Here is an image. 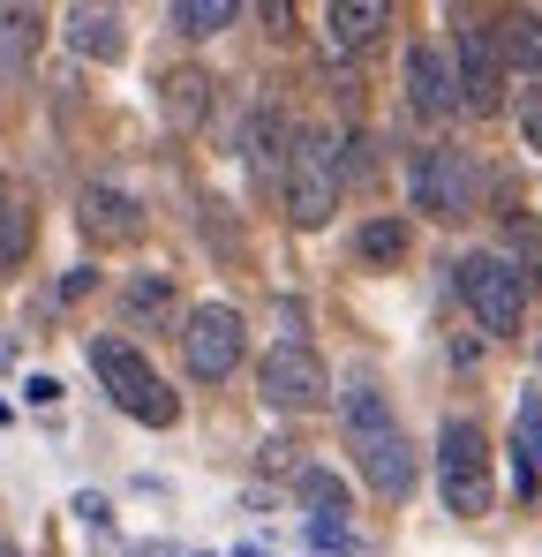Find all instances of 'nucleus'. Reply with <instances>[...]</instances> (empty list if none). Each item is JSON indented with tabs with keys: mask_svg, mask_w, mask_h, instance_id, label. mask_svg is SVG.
I'll use <instances>...</instances> for the list:
<instances>
[{
	"mask_svg": "<svg viewBox=\"0 0 542 557\" xmlns=\"http://www.w3.org/2000/svg\"><path fill=\"white\" fill-rule=\"evenodd\" d=\"M347 453H355L361 482L377 490V497H415V474H422V460H415V437L399 430V414H392V399H384V384L369 370L347 376Z\"/></svg>",
	"mask_w": 542,
	"mask_h": 557,
	"instance_id": "obj_1",
	"label": "nucleus"
},
{
	"mask_svg": "<svg viewBox=\"0 0 542 557\" xmlns=\"http://www.w3.org/2000/svg\"><path fill=\"white\" fill-rule=\"evenodd\" d=\"M76 226H84V242H98V249H128V242L144 234V203H136L128 188L90 182L84 196H76Z\"/></svg>",
	"mask_w": 542,
	"mask_h": 557,
	"instance_id": "obj_10",
	"label": "nucleus"
},
{
	"mask_svg": "<svg viewBox=\"0 0 542 557\" xmlns=\"http://www.w3.org/2000/svg\"><path fill=\"white\" fill-rule=\"evenodd\" d=\"M90 370H98L106 399H113L128 422H144V430H174V422H181L174 384L151 370V362H144L128 339H90Z\"/></svg>",
	"mask_w": 542,
	"mask_h": 557,
	"instance_id": "obj_2",
	"label": "nucleus"
},
{
	"mask_svg": "<svg viewBox=\"0 0 542 557\" xmlns=\"http://www.w3.org/2000/svg\"><path fill=\"white\" fill-rule=\"evenodd\" d=\"M340 136H324V128H294V159H286V219L301 226V234H317V226H332V211H340Z\"/></svg>",
	"mask_w": 542,
	"mask_h": 557,
	"instance_id": "obj_3",
	"label": "nucleus"
},
{
	"mask_svg": "<svg viewBox=\"0 0 542 557\" xmlns=\"http://www.w3.org/2000/svg\"><path fill=\"white\" fill-rule=\"evenodd\" d=\"M475 159L459 151V144H430V151H415V166H407V196H415V211H430V219H467L475 211Z\"/></svg>",
	"mask_w": 542,
	"mask_h": 557,
	"instance_id": "obj_8",
	"label": "nucleus"
},
{
	"mask_svg": "<svg viewBox=\"0 0 542 557\" xmlns=\"http://www.w3.org/2000/svg\"><path fill=\"white\" fill-rule=\"evenodd\" d=\"M490 38H497V61H505V69H528V76H542V15H535V8L497 15V23H490Z\"/></svg>",
	"mask_w": 542,
	"mask_h": 557,
	"instance_id": "obj_17",
	"label": "nucleus"
},
{
	"mask_svg": "<svg viewBox=\"0 0 542 557\" xmlns=\"http://www.w3.org/2000/svg\"><path fill=\"white\" fill-rule=\"evenodd\" d=\"M38 38H46V15L38 8H0V76H23Z\"/></svg>",
	"mask_w": 542,
	"mask_h": 557,
	"instance_id": "obj_20",
	"label": "nucleus"
},
{
	"mask_svg": "<svg viewBox=\"0 0 542 557\" xmlns=\"http://www.w3.org/2000/svg\"><path fill=\"white\" fill-rule=\"evenodd\" d=\"M438 490H445V512H459V520L490 512L497 490H490V437H482V422L452 414L438 430Z\"/></svg>",
	"mask_w": 542,
	"mask_h": 557,
	"instance_id": "obj_5",
	"label": "nucleus"
},
{
	"mask_svg": "<svg viewBox=\"0 0 542 557\" xmlns=\"http://www.w3.org/2000/svg\"><path fill=\"white\" fill-rule=\"evenodd\" d=\"M407 106L422 121H452L459 113V76L438 46H407Z\"/></svg>",
	"mask_w": 542,
	"mask_h": 557,
	"instance_id": "obj_11",
	"label": "nucleus"
},
{
	"mask_svg": "<svg viewBox=\"0 0 542 557\" xmlns=\"http://www.w3.org/2000/svg\"><path fill=\"white\" fill-rule=\"evenodd\" d=\"M459 106L467 113H497L505 106V61H497V38L490 23H459Z\"/></svg>",
	"mask_w": 542,
	"mask_h": 557,
	"instance_id": "obj_9",
	"label": "nucleus"
},
{
	"mask_svg": "<svg viewBox=\"0 0 542 557\" xmlns=\"http://www.w3.org/2000/svg\"><path fill=\"white\" fill-rule=\"evenodd\" d=\"M242 355H249V324H242V309L204 301V309L181 317V362H188L196 384H226V376L242 370Z\"/></svg>",
	"mask_w": 542,
	"mask_h": 557,
	"instance_id": "obj_6",
	"label": "nucleus"
},
{
	"mask_svg": "<svg viewBox=\"0 0 542 557\" xmlns=\"http://www.w3.org/2000/svg\"><path fill=\"white\" fill-rule=\"evenodd\" d=\"M294 497H301L317 520H340V512H347V482H340L332 467H301V474H294Z\"/></svg>",
	"mask_w": 542,
	"mask_h": 557,
	"instance_id": "obj_23",
	"label": "nucleus"
},
{
	"mask_svg": "<svg viewBox=\"0 0 542 557\" xmlns=\"http://www.w3.org/2000/svg\"><path fill=\"white\" fill-rule=\"evenodd\" d=\"M121 309H128V324H174V278L136 272L128 286H121Z\"/></svg>",
	"mask_w": 542,
	"mask_h": 557,
	"instance_id": "obj_21",
	"label": "nucleus"
},
{
	"mask_svg": "<svg viewBox=\"0 0 542 557\" xmlns=\"http://www.w3.org/2000/svg\"><path fill=\"white\" fill-rule=\"evenodd\" d=\"M0 557H15V543H0Z\"/></svg>",
	"mask_w": 542,
	"mask_h": 557,
	"instance_id": "obj_29",
	"label": "nucleus"
},
{
	"mask_svg": "<svg viewBox=\"0 0 542 557\" xmlns=\"http://www.w3.org/2000/svg\"><path fill=\"white\" fill-rule=\"evenodd\" d=\"M513 490H520V497L542 490V399L535 392H528L520 414H513Z\"/></svg>",
	"mask_w": 542,
	"mask_h": 557,
	"instance_id": "obj_18",
	"label": "nucleus"
},
{
	"mask_svg": "<svg viewBox=\"0 0 542 557\" xmlns=\"http://www.w3.org/2000/svg\"><path fill=\"white\" fill-rule=\"evenodd\" d=\"M234 557H264V550H249V543H242V550H234Z\"/></svg>",
	"mask_w": 542,
	"mask_h": 557,
	"instance_id": "obj_28",
	"label": "nucleus"
},
{
	"mask_svg": "<svg viewBox=\"0 0 542 557\" xmlns=\"http://www.w3.org/2000/svg\"><path fill=\"white\" fill-rule=\"evenodd\" d=\"M384 30H392V8L384 0H332L324 8V46L332 53H369Z\"/></svg>",
	"mask_w": 542,
	"mask_h": 557,
	"instance_id": "obj_13",
	"label": "nucleus"
},
{
	"mask_svg": "<svg viewBox=\"0 0 542 557\" xmlns=\"http://www.w3.org/2000/svg\"><path fill=\"white\" fill-rule=\"evenodd\" d=\"M76 520H84V528H106V520H113V505H106L98 490H76Z\"/></svg>",
	"mask_w": 542,
	"mask_h": 557,
	"instance_id": "obj_25",
	"label": "nucleus"
},
{
	"mask_svg": "<svg viewBox=\"0 0 542 557\" xmlns=\"http://www.w3.org/2000/svg\"><path fill=\"white\" fill-rule=\"evenodd\" d=\"M407 249H415V226H407L399 211L361 219V234H355V257H361V264H407Z\"/></svg>",
	"mask_w": 542,
	"mask_h": 557,
	"instance_id": "obj_19",
	"label": "nucleus"
},
{
	"mask_svg": "<svg viewBox=\"0 0 542 557\" xmlns=\"http://www.w3.org/2000/svg\"><path fill=\"white\" fill-rule=\"evenodd\" d=\"M452 286H459V301L475 309V324H482L490 339H513V332L528 324V278L513 272V257L467 249V257L452 264Z\"/></svg>",
	"mask_w": 542,
	"mask_h": 557,
	"instance_id": "obj_4",
	"label": "nucleus"
},
{
	"mask_svg": "<svg viewBox=\"0 0 542 557\" xmlns=\"http://www.w3.org/2000/svg\"><path fill=\"white\" fill-rule=\"evenodd\" d=\"M211 91H219V84H211L204 69H167V76H159V113H167V128H174V136H196L204 113H211Z\"/></svg>",
	"mask_w": 542,
	"mask_h": 557,
	"instance_id": "obj_14",
	"label": "nucleus"
},
{
	"mask_svg": "<svg viewBox=\"0 0 542 557\" xmlns=\"http://www.w3.org/2000/svg\"><path fill=\"white\" fill-rule=\"evenodd\" d=\"M23 399H30V407H53V399H61V384H53V376H30V384H23Z\"/></svg>",
	"mask_w": 542,
	"mask_h": 557,
	"instance_id": "obj_27",
	"label": "nucleus"
},
{
	"mask_svg": "<svg viewBox=\"0 0 542 557\" xmlns=\"http://www.w3.org/2000/svg\"><path fill=\"white\" fill-rule=\"evenodd\" d=\"M30 242H38V203L15 174H0V272H15L30 257Z\"/></svg>",
	"mask_w": 542,
	"mask_h": 557,
	"instance_id": "obj_15",
	"label": "nucleus"
},
{
	"mask_svg": "<svg viewBox=\"0 0 542 557\" xmlns=\"http://www.w3.org/2000/svg\"><path fill=\"white\" fill-rule=\"evenodd\" d=\"M520 144H528V151H542V91L520 106Z\"/></svg>",
	"mask_w": 542,
	"mask_h": 557,
	"instance_id": "obj_26",
	"label": "nucleus"
},
{
	"mask_svg": "<svg viewBox=\"0 0 542 557\" xmlns=\"http://www.w3.org/2000/svg\"><path fill=\"white\" fill-rule=\"evenodd\" d=\"M242 159H249V174L257 182H286V159H294V128H286V113L279 106H257L249 113V128H242Z\"/></svg>",
	"mask_w": 542,
	"mask_h": 557,
	"instance_id": "obj_12",
	"label": "nucleus"
},
{
	"mask_svg": "<svg viewBox=\"0 0 542 557\" xmlns=\"http://www.w3.org/2000/svg\"><path fill=\"white\" fill-rule=\"evenodd\" d=\"M257 392H264V407H279V414H317V407H332V370L317 362L309 339H279L264 362H257Z\"/></svg>",
	"mask_w": 542,
	"mask_h": 557,
	"instance_id": "obj_7",
	"label": "nucleus"
},
{
	"mask_svg": "<svg viewBox=\"0 0 542 557\" xmlns=\"http://www.w3.org/2000/svg\"><path fill=\"white\" fill-rule=\"evenodd\" d=\"M309 543H317V550H340V557L361 550V535L347 528V520H309Z\"/></svg>",
	"mask_w": 542,
	"mask_h": 557,
	"instance_id": "obj_24",
	"label": "nucleus"
},
{
	"mask_svg": "<svg viewBox=\"0 0 542 557\" xmlns=\"http://www.w3.org/2000/svg\"><path fill=\"white\" fill-rule=\"evenodd\" d=\"M69 53H84V61H121L128 53V23L113 15V8H69Z\"/></svg>",
	"mask_w": 542,
	"mask_h": 557,
	"instance_id": "obj_16",
	"label": "nucleus"
},
{
	"mask_svg": "<svg viewBox=\"0 0 542 557\" xmlns=\"http://www.w3.org/2000/svg\"><path fill=\"white\" fill-rule=\"evenodd\" d=\"M167 23H174L181 38H219V30H234V23H242V8H234V0H174V8H167Z\"/></svg>",
	"mask_w": 542,
	"mask_h": 557,
	"instance_id": "obj_22",
	"label": "nucleus"
},
{
	"mask_svg": "<svg viewBox=\"0 0 542 557\" xmlns=\"http://www.w3.org/2000/svg\"><path fill=\"white\" fill-rule=\"evenodd\" d=\"M136 557H167V550H136Z\"/></svg>",
	"mask_w": 542,
	"mask_h": 557,
	"instance_id": "obj_30",
	"label": "nucleus"
}]
</instances>
